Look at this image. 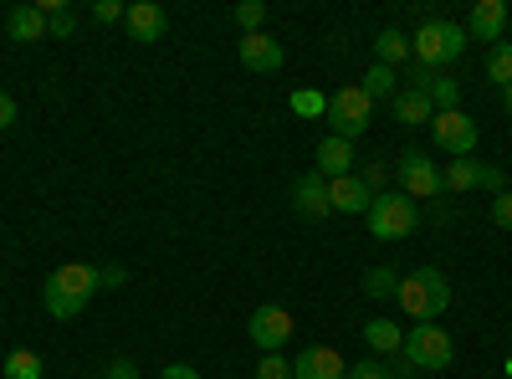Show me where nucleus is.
Listing matches in <instances>:
<instances>
[{
	"label": "nucleus",
	"instance_id": "nucleus-1",
	"mask_svg": "<svg viewBox=\"0 0 512 379\" xmlns=\"http://www.w3.org/2000/svg\"><path fill=\"white\" fill-rule=\"evenodd\" d=\"M93 292H103L98 267H88V262H67V267H57V272L47 277V287H41V303H47V313H52L57 323H72L82 308L93 303Z\"/></svg>",
	"mask_w": 512,
	"mask_h": 379
},
{
	"label": "nucleus",
	"instance_id": "nucleus-2",
	"mask_svg": "<svg viewBox=\"0 0 512 379\" xmlns=\"http://www.w3.org/2000/svg\"><path fill=\"white\" fill-rule=\"evenodd\" d=\"M395 303H400L415 323H436V318L451 308V282H446L441 267H415L410 277H400Z\"/></svg>",
	"mask_w": 512,
	"mask_h": 379
},
{
	"label": "nucleus",
	"instance_id": "nucleus-3",
	"mask_svg": "<svg viewBox=\"0 0 512 379\" xmlns=\"http://www.w3.org/2000/svg\"><path fill=\"white\" fill-rule=\"evenodd\" d=\"M461 52H466V26L441 21V16L420 21V31L410 36V57H415V67H425V72H441V67L456 62Z\"/></svg>",
	"mask_w": 512,
	"mask_h": 379
},
{
	"label": "nucleus",
	"instance_id": "nucleus-4",
	"mask_svg": "<svg viewBox=\"0 0 512 379\" xmlns=\"http://www.w3.org/2000/svg\"><path fill=\"white\" fill-rule=\"evenodd\" d=\"M400 359H405L415 374H436V369H451L456 344H451V333H446V328H436V323H415V328H405Z\"/></svg>",
	"mask_w": 512,
	"mask_h": 379
},
{
	"label": "nucleus",
	"instance_id": "nucleus-5",
	"mask_svg": "<svg viewBox=\"0 0 512 379\" xmlns=\"http://www.w3.org/2000/svg\"><path fill=\"white\" fill-rule=\"evenodd\" d=\"M369 231L379 236V241H405L415 226H420V205L410 200V195H400V190H384V195H374V205H369Z\"/></svg>",
	"mask_w": 512,
	"mask_h": 379
},
{
	"label": "nucleus",
	"instance_id": "nucleus-6",
	"mask_svg": "<svg viewBox=\"0 0 512 379\" xmlns=\"http://www.w3.org/2000/svg\"><path fill=\"white\" fill-rule=\"evenodd\" d=\"M328 123H333L338 139L354 144L369 123H374V103L364 98V88H338V93L328 98Z\"/></svg>",
	"mask_w": 512,
	"mask_h": 379
},
{
	"label": "nucleus",
	"instance_id": "nucleus-7",
	"mask_svg": "<svg viewBox=\"0 0 512 379\" xmlns=\"http://www.w3.org/2000/svg\"><path fill=\"white\" fill-rule=\"evenodd\" d=\"M431 139H436V149H446L451 159H472L482 129H477V118H466L461 108H451V113H436V118H431Z\"/></svg>",
	"mask_w": 512,
	"mask_h": 379
},
{
	"label": "nucleus",
	"instance_id": "nucleus-8",
	"mask_svg": "<svg viewBox=\"0 0 512 379\" xmlns=\"http://www.w3.org/2000/svg\"><path fill=\"white\" fill-rule=\"evenodd\" d=\"M246 333H251V344L262 349V354H282V349L292 344L297 323H292V313H287V308H277V303H262V308L251 313Z\"/></svg>",
	"mask_w": 512,
	"mask_h": 379
},
{
	"label": "nucleus",
	"instance_id": "nucleus-9",
	"mask_svg": "<svg viewBox=\"0 0 512 379\" xmlns=\"http://www.w3.org/2000/svg\"><path fill=\"white\" fill-rule=\"evenodd\" d=\"M446 185H441V164H431L420 149H405L400 154V195L410 200H436Z\"/></svg>",
	"mask_w": 512,
	"mask_h": 379
},
{
	"label": "nucleus",
	"instance_id": "nucleus-10",
	"mask_svg": "<svg viewBox=\"0 0 512 379\" xmlns=\"http://www.w3.org/2000/svg\"><path fill=\"white\" fill-rule=\"evenodd\" d=\"M441 185L456 190V195H466V190H492V195H502V190H507V180H502L497 164H477V159H451L446 170H441Z\"/></svg>",
	"mask_w": 512,
	"mask_h": 379
},
{
	"label": "nucleus",
	"instance_id": "nucleus-11",
	"mask_svg": "<svg viewBox=\"0 0 512 379\" xmlns=\"http://www.w3.org/2000/svg\"><path fill=\"white\" fill-rule=\"evenodd\" d=\"M292 379H349V364L328 344H308V349H297V359H292Z\"/></svg>",
	"mask_w": 512,
	"mask_h": 379
},
{
	"label": "nucleus",
	"instance_id": "nucleus-12",
	"mask_svg": "<svg viewBox=\"0 0 512 379\" xmlns=\"http://www.w3.org/2000/svg\"><path fill=\"white\" fill-rule=\"evenodd\" d=\"M236 57H241V67H246V72H282V62H287L282 41H272L267 31H251V36H241Z\"/></svg>",
	"mask_w": 512,
	"mask_h": 379
},
{
	"label": "nucleus",
	"instance_id": "nucleus-13",
	"mask_svg": "<svg viewBox=\"0 0 512 379\" xmlns=\"http://www.w3.org/2000/svg\"><path fill=\"white\" fill-rule=\"evenodd\" d=\"M292 205H297V216H303V221H323V216H333V205H328V180H323L318 170L297 175V185H292Z\"/></svg>",
	"mask_w": 512,
	"mask_h": 379
},
{
	"label": "nucleus",
	"instance_id": "nucleus-14",
	"mask_svg": "<svg viewBox=\"0 0 512 379\" xmlns=\"http://www.w3.org/2000/svg\"><path fill=\"white\" fill-rule=\"evenodd\" d=\"M123 26H128V36L134 41H164V31H169V16H164V6H154V0H134V6L123 11Z\"/></svg>",
	"mask_w": 512,
	"mask_h": 379
},
{
	"label": "nucleus",
	"instance_id": "nucleus-15",
	"mask_svg": "<svg viewBox=\"0 0 512 379\" xmlns=\"http://www.w3.org/2000/svg\"><path fill=\"white\" fill-rule=\"evenodd\" d=\"M328 205L338 210V216H369L374 195L364 190L359 175H338V180H328Z\"/></svg>",
	"mask_w": 512,
	"mask_h": 379
},
{
	"label": "nucleus",
	"instance_id": "nucleus-16",
	"mask_svg": "<svg viewBox=\"0 0 512 379\" xmlns=\"http://www.w3.org/2000/svg\"><path fill=\"white\" fill-rule=\"evenodd\" d=\"M507 31V0H477L472 16H466V36H477V41H502Z\"/></svg>",
	"mask_w": 512,
	"mask_h": 379
},
{
	"label": "nucleus",
	"instance_id": "nucleus-17",
	"mask_svg": "<svg viewBox=\"0 0 512 379\" xmlns=\"http://www.w3.org/2000/svg\"><path fill=\"white\" fill-rule=\"evenodd\" d=\"M318 164L313 170L323 175V180H338V175H354V144L349 139H338V134H328L323 144H318V154H313Z\"/></svg>",
	"mask_w": 512,
	"mask_h": 379
},
{
	"label": "nucleus",
	"instance_id": "nucleus-18",
	"mask_svg": "<svg viewBox=\"0 0 512 379\" xmlns=\"http://www.w3.org/2000/svg\"><path fill=\"white\" fill-rule=\"evenodd\" d=\"M395 118L410 123V129H420V123L436 118V103L425 98V93H415V88H400V93H395Z\"/></svg>",
	"mask_w": 512,
	"mask_h": 379
},
{
	"label": "nucleus",
	"instance_id": "nucleus-19",
	"mask_svg": "<svg viewBox=\"0 0 512 379\" xmlns=\"http://www.w3.org/2000/svg\"><path fill=\"white\" fill-rule=\"evenodd\" d=\"M364 344H369L374 354H400L405 328H400V323H390V318H369V323H364Z\"/></svg>",
	"mask_w": 512,
	"mask_h": 379
},
{
	"label": "nucleus",
	"instance_id": "nucleus-20",
	"mask_svg": "<svg viewBox=\"0 0 512 379\" xmlns=\"http://www.w3.org/2000/svg\"><path fill=\"white\" fill-rule=\"evenodd\" d=\"M6 31H11V41H47V16H41L36 6H16Z\"/></svg>",
	"mask_w": 512,
	"mask_h": 379
},
{
	"label": "nucleus",
	"instance_id": "nucleus-21",
	"mask_svg": "<svg viewBox=\"0 0 512 379\" xmlns=\"http://www.w3.org/2000/svg\"><path fill=\"white\" fill-rule=\"evenodd\" d=\"M359 88H364V98H369V103H374V98H390V103H395V93H400V77H395V67L374 62V67L364 72Z\"/></svg>",
	"mask_w": 512,
	"mask_h": 379
},
{
	"label": "nucleus",
	"instance_id": "nucleus-22",
	"mask_svg": "<svg viewBox=\"0 0 512 379\" xmlns=\"http://www.w3.org/2000/svg\"><path fill=\"white\" fill-rule=\"evenodd\" d=\"M410 57V36L405 31H379V41H374V62H384V67H395V62H405Z\"/></svg>",
	"mask_w": 512,
	"mask_h": 379
},
{
	"label": "nucleus",
	"instance_id": "nucleus-23",
	"mask_svg": "<svg viewBox=\"0 0 512 379\" xmlns=\"http://www.w3.org/2000/svg\"><path fill=\"white\" fill-rule=\"evenodd\" d=\"M425 98L436 103V113H451L461 103V82L451 72H431V88H425Z\"/></svg>",
	"mask_w": 512,
	"mask_h": 379
},
{
	"label": "nucleus",
	"instance_id": "nucleus-24",
	"mask_svg": "<svg viewBox=\"0 0 512 379\" xmlns=\"http://www.w3.org/2000/svg\"><path fill=\"white\" fill-rule=\"evenodd\" d=\"M364 292H369L374 303H384V298H395V292H400V272H395V267H374V272L364 277Z\"/></svg>",
	"mask_w": 512,
	"mask_h": 379
},
{
	"label": "nucleus",
	"instance_id": "nucleus-25",
	"mask_svg": "<svg viewBox=\"0 0 512 379\" xmlns=\"http://www.w3.org/2000/svg\"><path fill=\"white\" fill-rule=\"evenodd\" d=\"M6 379H41V354L11 349V354H6Z\"/></svg>",
	"mask_w": 512,
	"mask_h": 379
},
{
	"label": "nucleus",
	"instance_id": "nucleus-26",
	"mask_svg": "<svg viewBox=\"0 0 512 379\" xmlns=\"http://www.w3.org/2000/svg\"><path fill=\"white\" fill-rule=\"evenodd\" d=\"M292 113L297 118H328V98L318 88H297L292 93Z\"/></svg>",
	"mask_w": 512,
	"mask_h": 379
},
{
	"label": "nucleus",
	"instance_id": "nucleus-27",
	"mask_svg": "<svg viewBox=\"0 0 512 379\" xmlns=\"http://www.w3.org/2000/svg\"><path fill=\"white\" fill-rule=\"evenodd\" d=\"M487 77L502 82V88L512 82V41H497V47L487 52Z\"/></svg>",
	"mask_w": 512,
	"mask_h": 379
},
{
	"label": "nucleus",
	"instance_id": "nucleus-28",
	"mask_svg": "<svg viewBox=\"0 0 512 379\" xmlns=\"http://www.w3.org/2000/svg\"><path fill=\"white\" fill-rule=\"evenodd\" d=\"M236 21H241L246 36L262 31V26H267V6H262V0H241V6H236Z\"/></svg>",
	"mask_w": 512,
	"mask_h": 379
},
{
	"label": "nucleus",
	"instance_id": "nucleus-29",
	"mask_svg": "<svg viewBox=\"0 0 512 379\" xmlns=\"http://www.w3.org/2000/svg\"><path fill=\"white\" fill-rule=\"evenodd\" d=\"M256 379H292V359H282V354H262V364H256Z\"/></svg>",
	"mask_w": 512,
	"mask_h": 379
},
{
	"label": "nucleus",
	"instance_id": "nucleus-30",
	"mask_svg": "<svg viewBox=\"0 0 512 379\" xmlns=\"http://www.w3.org/2000/svg\"><path fill=\"white\" fill-rule=\"evenodd\" d=\"M72 31H77V11L72 6H62V11L47 16V36H72Z\"/></svg>",
	"mask_w": 512,
	"mask_h": 379
},
{
	"label": "nucleus",
	"instance_id": "nucleus-31",
	"mask_svg": "<svg viewBox=\"0 0 512 379\" xmlns=\"http://www.w3.org/2000/svg\"><path fill=\"white\" fill-rule=\"evenodd\" d=\"M349 379H395V374H390V364H379V359H359V364H349Z\"/></svg>",
	"mask_w": 512,
	"mask_h": 379
},
{
	"label": "nucleus",
	"instance_id": "nucleus-32",
	"mask_svg": "<svg viewBox=\"0 0 512 379\" xmlns=\"http://www.w3.org/2000/svg\"><path fill=\"white\" fill-rule=\"evenodd\" d=\"M359 180H364V190H369V195H384V180H390V170H384V164H364Z\"/></svg>",
	"mask_w": 512,
	"mask_h": 379
},
{
	"label": "nucleus",
	"instance_id": "nucleus-33",
	"mask_svg": "<svg viewBox=\"0 0 512 379\" xmlns=\"http://www.w3.org/2000/svg\"><path fill=\"white\" fill-rule=\"evenodd\" d=\"M492 221H497L502 231H512V190H502V195H492Z\"/></svg>",
	"mask_w": 512,
	"mask_h": 379
},
{
	"label": "nucleus",
	"instance_id": "nucleus-34",
	"mask_svg": "<svg viewBox=\"0 0 512 379\" xmlns=\"http://www.w3.org/2000/svg\"><path fill=\"white\" fill-rule=\"evenodd\" d=\"M123 11H128V6H118V0H98V6H93V21L113 26V21H123Z\"/></svg>",
	"mask_w": 512,
	"mask_h": 379
},
{
	"label": "nucleus",
	"instance_id": "nucleus-35",
	"mask_svg": "<svg viewBox=\"0 0 512 379\" xmlns=\"http://www.w3.org/2000/svg\"><path fill=\"white\" fill-rule=\"evenodd\" d=\"M103 379H139V364H134V359H113Z\"/></svg>",
	"mask_w": 512,
	"mask_h": 379
},
{
	"label": "nucleus",
	"instance_id": "nucleus-36",
	"mask_svg": "<svg viewBox=\"0 0 512 379\" xmlns=\"http://www.w3.org/2000/svg\"><path fill=\"white\" fill-rule=\"evenodd\" d=\"M11 123H16V98H11V93H0V134H6Z\"/></svg>",
	"mask_w": 512,
	"mask_h": 379
},
{
	"label": "nucleus",
	"instance_id": "nucleus-37",
	"mask_svg": "<svg viewBox=\"0 0 512 379\" xmlns=\"http://www.w3.org/2000/svg\"><path fill=\"white\" fill-rule=\"evenodd\" d=\"M98 282H103V292H108V287H123L128 272H123V267H98Z\"/></svg>",
	"mask_w": 512,
	"mask_h": 379
},
{
	"label": "nucleus",
	"instance_id": "nucleus-38",
	"mask_svg": "<svg viewBox=\"0 0 512 379\" xmlns=\"http://www.w3.org/2000/svg\"><path fill=\"white\" fill-rule=\"evenodd\" d=\"M159 379H200V369H190V364H169Z\"/></svg>",
	"mask_w": 512,
	"mask_h": 379
},
{
	"label": "nucleus",
	"instance_id": "nucleus-39",
	"mask_svg": "<svg viewBox=\"0 0 512 379\" xmlns=\"http://www.w3.org/2000/svg\"><path fill=\"white\" fill-rule=\"evenodd\" d=\"M502 108H507V118H512V82H507V88H502Z\"/></svg>",
	"mask_w": 512,
	"mask_h": 379
},
{
	"label": "nucleus",
	"instance_id": "nucleus-40",
	"mask_svg": "<svg viewBox=\"0 0 512 379\" xmlns=\"http://www.w3.org/2000/svg\"><path fill=\"white\" fill-rule=\"evenodd\" d=\"M507 379H512V359H507Z\"/></svg>",
	"mask_w": 512,
	"mask_h": 379
}]
</instances>
